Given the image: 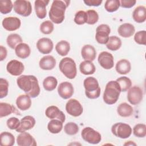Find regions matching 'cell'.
Segmentation results:
<instances>
[{
    "label": "cell",
    "mask_w": 146,
    "mask_h": 146,
    "mask_svg": "<svg viewBox=\"0 0 146 146\" xmlns=\"http://www.w3.org/2000/svg\"><path fill=\"white\" fill-rule=\"evenodd\" d=\"M25 66L21 62L13 59L9 62L6 66L7 71L13 76H19L22 74Z\"/></svg>",
    "instance_id": "13"
},
{
    "label": "cell",
    "mask_w": 146,
    "mask_h": 146,
    "mask_svg": "<svg viewBox=\"0 0 146 146\" xmlns=\"http://www.w3.org/2000/svg\"><path fill=\"white\" fill-rule=\"evenodd\" d=\"M63 123L58 119H51L47 124V129L51 133H59L62 130Z\"/></svg>",
    "instance_id": "32"
},
{
    "label": "cell",
    "mask_w": 146,
    "mask_h": 146,
    "mask_svg": "<svg viewBox=\"0 0 146 146\" xmlns=\"http://www.w3.org/2000/svg\"><path fill=\"white\" fill-rule=\"evenodd\" d=\"M59 68L61 72L68 79H72L76 76V65L71 58L66 57L62 59L59 64Z\"/></svg>",
    "instance_id": "5"
},
{
    "label": "cell",
    "mask_w": 146,
    "mask_h": 146,
    "mask_svg": "<svg viewBox=\"0 0 146 146\" xmlns=\"http://www.w3.org/2000/svg\"><path fill=\"white\" fill-rule=\"evenodd\" d=\"M9 82L3 78L0 79V98L2 99L6 97L9 91Z\"/></svg>",
    "instance_id": "45"
},
{
    "label": "cell",
    "mask_w": 146,
    "mask_h": 146,
    "mask_svg": "<svg viewBox=\"0 0 146 146\" xmlns=\"http://www.w3.org/2000/svg\"><path fill=\"white\" fill-rule=\"evenodd\" d=\"M2 26L7 31H13L19 29L21 25V20L15 17L5 18L2 22Z\"/></svg>",
    "instance_id": "15"
},
{
    "label": "cell",
    "mask_w": 146,
    "mask_h": 146,
    "mask_svg": "<svg viewBox=\"0 0 146 146\" xmlns=\"http://www.w3.org/2000/svg\"><path fill=\"white\" fill-rule=\"evenodd\" d=\"M70 1L55 0L51 4L48 16L51 21L55 24L61 23L64 19V13Z\"/></svg>",
    "instance_id": "2"
},
{
    "label": "cell",
    "mask_w": 146,
    "mask_h": 146,
    "mask_svg": "<svg viewBox=\"0 0 146 146\" xmlns=\"http://www.w3.org/2000/svg\"><path fill=\"white\" fill-rule=\"evenodd\" d=\"M79 70L82 74L88 75L93 74L96 71V67L91 61L84 60L80 63Z\"/></svg>",
    "instance_id": "29"
},
{
    "label": "cell",
    "mask_w": 146,
    "mask_h": 146,
    "mask_svg": "<svg viewBox=\"0 0 146 146\" xmlns=\"http://www.w3.org/2000/svg\"><path fill=\"white\" fill-rule=\"evenodd\" d=\"M121 39L116 36H111L109 37L108 40L107 42L106 47L111 51H117L121 46Z\"/></svg>",
    "instance_id": "34"
},
{
    "label": "cell",
    "mask_w": 146,
    "mask_h": 146,
    "mask_svg": "<svg viewBox=\"0 0 146 146\" xmlns=\"http://www.w3.org/2000/svg\"><path fill=\"white\" fill-rule=\"evenodd\" d=\"M78 125L74 122H69L64 126V131L65 133L68 135H75L79 132Z\"/></svg>",
    "instance_id": "41"
},
{
    "label": "cell",
    "mask_w": 146,
    "mask_h": 146,
    "mask_svg": "<svg viewBox=\"0 0 146 146\" xmlns=\"http://www.w3.org/2000/svg\"><path fill=\"white\" fill-rule=\"evenodd\" d=\"M84 3L88 6H99L102 3V0H84Z\"/></svg>",
    "instance_id": "49"
},
{
    "label": "cell",
    "mask_w": 146,
    "mask_h": 146,
    "mask_svg": "<svg viewBox=\"0 0 146 146\" xmlns=\"http://www.w3.org/2000/svg\"><path fill=\"white\" fill-rule=\"evenodd\" d=\"M143 98V92L142 89L137 86L131 87L128 91V101L132 105L139 104Z\"/></svg>",
    "instance_id": "10"
},
{
    "label": "cell",
    "mask_w": 146,
    "mask_h": 146,
    "mask_svg": "<svg viewBox=\"0 0 146 146\" xmlns=\"http://www.w3.org/2000/svg\"><path fill=\"white\" fill-rule=\"evenodd\" d=\"M39 65L43 70H51L55 67L56 60L51 55H46L40 59Z\"/></svg>",
    "instance_id": "24"
},
{
    "label": "cell",
    "mask_w": 146,
    "mask_h": 146,
    "mask_svg": "<svg viewBox=\"0 0 146 146\" xmlns=\"http://www.w3.org/2000/svg\"><path fill=\"white\" fill-rule=\"evenodd\" d=\"M132 18L138 23L144 22L146 20V7L144 6L136 7L133 11Z\"/></svg>",
    "instance_id": "27"
},
{
    "label": "cell",
    "mask_w": 146,
    "mask_h": 146,
    "mask_svg": "<svg viewBox=\"0 0 146 146\" xmlns=\"http://www.w3.org/2000/svg\"><path fill=\"white\" fill-rule=\"evenodd\" d=\"M135 32L134 26L129 23H125L119 26L117 29V33L123 38H129L132 36Z\"/></svg>",
    "instance_id": "21"
},
{
    "label": "cell",
    "mask_w": 146,
    "mask_h": 146,
    "mask_svg": "<svg viewBox=\"0 0 146 146\" xmlns=\"http://www.w3.org/2000/svg\"><path fill=\"white\" fill-rule=\"evenodd\" d=\"M86 96L91 99H97L100 95V87L98 80L92 76L86 78L83 82Z\"/></svg>",
    "instance_id": "4"
},
{
    "label": "cell",
    "mask_w": 146,
    "mask_h": 146,
    "mask_svg": "<svg viewBox=\"0 0 146 146\" xmlns=\"http://www.w3.org/2000/svg\"><path fill=\"white\" fill-rule=\"evenodd\" d=\"M15 143L14 135L9 132H3L0 135V144L2 146H12Z\"/></svg>",
    "instance_id": "31"
},
{
    "label": "cell",
    "mask_w": 146,
    "mask_h": 146,
    "mask_svg": "<svg viewBox=\"0 0 146 146\" xmlns=\"http://www.w3.org/2000/svg\"><path fill=\"white\" fill-rule=\"evenodd\" d=\"M116 71L121 75L128 74L131 70V64L129 60L125 59H122L119 60L115 66Z\"/></svg>",
    "instance_id": "26"
},
{
    "label": "cell",
    "mask_w": 146,
    "mask_h": 146,
    "mask_svg": "<svg viewBox=\"0 0 146 146\" xmlns=\"http://www.w3.org/2000/svg\"><path fill=\"white\" fill-rule=\"evenodd\" d=\"M45 114L48 118L51 119H58L63 123L66 120L64 113L55 106L48 107L45 111Z\"/></svg>",
    "instance_id": "17"
},
{
    "label": "cell",
    "mask_w": 146,
    "mask_h": 146,
    "mask_svg": "<svg viewBox=\"0 0 146 146\" xmlns=\"http://www.w3.org/2000/svg\"><path fill=\"white\" fill-rule=\"evenodd\" d=\"M58 84L57 79L52 76L46 77L43 82V87L47 91H52L55 89Z\"/></svg>",
    "instance_id": "35"
},
{
    "label": "cell",
    "mask_w": 146,
    "mask_h": 146,
    "mask_svg": "<svg viewBox=\"0 0 146 146\" xmlns=\"http://www.w3.org/2000/svg\"><path fill=\"white\" fill-rule=\"evenodd\" d=\"M74 90L72 84L68 82H63L59 84L58 87L59 95L64 99L70 98L74 94Z\"/></svg>",
    "instance_id": "14"
},
{
    "label": "cell",
    "mask_w": 146,
    "mask_h": 146,
    "mask_svg": "<svg viewBox=\"0 0 146 146\" xmlns=\"http://www.w3.org/2000/svg\"><path fill=\"white\" fill-rule=\"evenodd\" d=\"M87 13L83 10H80L76 13L74 17V22L79 25H84L87 22Z\"/></svg>",
    "instance_id": "43"
},
{
    "label": "cell",
    "mask_w": 146,
    "mask_h": 146,
    "mask_svg": "<svg viewBox=\"0 0 146 146\" xmlns=\"http://www.w3.org/2000/svg\"><path fill=\"white\" fill-rule=\"evenodd\" d=\"M124 145H136V144L133 141H128L124 144Z\"/></svg>",
    "instance_id": "51"
},
{
    "label": "cell",
    "mask_w": 146,
    "mask_h": 146,
    "mask_svg": "<svg viewBox=\"0 0 146 146\" xmlns=\"http://www.w3.org/2000/svg\"><path fill=\"white\" fill-rule=\"evenodd\" d=\"M110 33L111 29L108 25H100L96 29L95 39L98 43L102 44H105L108 40Z\"/></svg>",
    "instance_id": "9"
},
{
    "label": "cell",
    "mask_w": 146,
    "mask_h": 146,
    "mask_svg": "<svg viewBox=\"0 0 146 146\" xmlns=\"http://www.w3.org/2000/svg\"><path fill=\"white\" fill-rule=\"evenodd\" d=\"M98 60L100 66L106 70L111 69L114 66L113 56L107 51L100 52L98 56Z\"/></svg>",
    "instance_id": "12"
},
{
    "label": "cell",
    "mask_w": 146,
    "mask_h": 146,
    "mask_svg": "<svg viewBox=\"0 0 146 146\" xmlns=\"http://www.w3.org/2000/svg\"><path fill=\"white\" fill-rule=\"evenodd\" d=\"M14 5L10 0L0 1V12L3 14H6L10 13Z\"/></svg>",
    "instance_id": "40"
},
{
    "label": "cell",
    "mask_w": 146,
    "mask_h": 146,
    "mask_svg": "<svg viewBox=\"0 0 146 146\" xmlns=\"http://www.w3.org/2000/svg\"><path fill=\"white\" fill-rule=\"evenodd\" d=\"M13 113L21 115V113L12 104L4 102L0 103V117H6Z\"/></svg>",
    "instance_id": "25"
},
{
    "label": "cell",
    "mask_w": 146,
    "mask_h": 146,
    "mask_svg": "<svg viewBox=\"0 0 146 146\" xmlns=\"http://www.w3.org/2000/svg\"><path fill=\"white\" fill-rule=\"evenodd\" d=\"M66 110L70 115L74 117H78L82 114L83 108L78 100L71 99L66 104Z\"/></svg>",
    "instance_id": "11"
},
{
    "label": "cell",
    "mask_w": 146,
    "mask_h": 146,
    "mask_svg": "<svg viewBox=\"0 0 146 146\" xmlns=\"http://www.w3.org/2000/svg\"><path fill=\"white\" fill-rule=\"evenodd\" d=\"M7 51L6 47L3 46H0V60H3L7 56Z\"/></svg>",
    "instance_id": "50"
},
{
    "label": "cell",
    "mask_w": 146,
    "mask_h": 146,
    "mask_svg": "<svg viewBox=\"0 0 146 146\" xmlns=\"http://www.w3.org/2000/svg\"><path fill=\"white\" fill-rule=\"evenodd\" d=\"M120 6L123 8H131L135 6L136 3L135 0H121L120 1Z\"/></svg>",
    "instance_id": "48"
},
{
    "label": "cell",
    "mask_w": 146,
    "mask_h": 146,
    "mask_svg": "<svg viewBox=\"0 0 146 146\" xmlns=\"http://www.w3.org/2000/svg\"><path fill=\"white\" fill-rule=\"evenodd\" d=\"M87 23L88 25H94L99 20V15L98 13L94 10H89L87 12Z\"/></svg>",
    "instance_id": "44"
},
{
    "label": "cell",
    "mask_w": 146,
    "mask_h": 146,
    "mask_svg": "<svg viewBox=\"0 0 146 146\" xmlns=\"http://www.w3.org/2000/svg\"><path fill=\"white\" fill-rule=\"evenodd\" d=\"M81 55L84 60L92 62L96 58V51L93 46L91 44H86L81 50Z\"/></svg>",
    "instance_id": "23"
},
{
    "label": "cell",
    "mask_w": 146,
    "mask_h": 146,
    "mask_svg": "<svg viewBox=\"0 0 146 146\" xmlns=\"http://www.w3.org/2000/svg\"><path fill=\"white\" fill-rule=\"evenodd\" d=\"M120 6V3L119 0H107L104 4L105 9L110 13L117 11Z\"/></svg>",
    "instance_id": "38"
},
{
    "label": "cell",
    "mask_w": 146,
    "mask_h": 146,
    "mask_svg": "<svg viewBox=\"0 0 146 146\" xmlns=\"http://www.w3.org/2000/svg\"><path fill=\"white\" fill-rule=\"evenodd\" d=\"M116 81L118 83L121 92H125L128 91L132 86L131 80L127 76H121L117 78Z\"/></svg>",
    "instance_id": "37"
},
{
    "label": "cell",
    "mask_w": 146,
    "mask_h": 146,
    "mask_svg": "<svg viewBox=\"0 0 146 146\" xmlns=\"http://www.w3.org/2000/svg\"><path fill=\"white\" fill-rule=\"evenodd\" d=\"M134 40L139 44H146V31L145 30L139 31L135 34Z\"/></svg>",
    "instance_id": "46"
},
{
    "label": "cell",
    "mask_w": 146,
    "mask_h": 146,
    "mask_svg": "<svg viewBox=\"0 0 146 146\" xmlns=\"http://www.w3.org/2000/svg\"><path fill=\"white\" fill-rule=\"evenodd\" d=\"M121 90L118 83L116 80L108 82L105 87L103 93V100L108 104L112 105L117 102L119 98Z\"/></svg>",
    "instance_id": "3"
},
{
    "label": "cell",
    "mask_w": 146,
    "mask_h": 146,
    "mask_svg": "<svg viewBox=\"0 0 146 146\" xmlns=\"http://www.w3.org/2000/svg\"><path fill=\"white\" fill-rule=\"evenodd\" d=\"M81 136L85 141L92 144H97L102 140L100 133L90 127H85L82 129Z\"/></svg>",
    "instance_id": "7"
},
{
    "label": "cell",
    "mask_w": 146,
    "mask_h": 146,
    "mask_svg": "<svg viewBox=\"0 0 146 146\" xmlns=\"http://www.w3.org/2000/svg\"><path fill=\"white\" fill-rule=\"evenodd\" d=\"M54 29L53 23L50 21H45L40 25V31L44 34H51Z\"/></svg>",
    "instance_id": "42"
},
{
    "label": "cell",
    "mask_w": 146,
    "mask_h": 146,
    "mask_svg": "<svg viewBox=\"0 0 146 146\" xmlns=\"http://www.w3.org/2000/svg\"><path fill=\"white\" fill-rule=\"evenodd\" d=\"M117 112L121 117H126L131 116L133 112L132 107L129 104L124 102L120 103L117 107Z\"/></svg>",
    "instance_id": "30"
},
{
    "label": "cell",
    "mask_w": 146,
    "mask_h": 146,
    "mask_svg": "<svg viewBox=\"0 0 146 146\" xmlns=\"http://www.w3.org/2000/svg\"><path fill=\"white\" fill-rule=\"evenodd\" d=\"M111 132L116 137L124 139L128 138L131 135L132 129L129 124L119 122L112 125Z\"/></svg>",
    "instance_id": "6"
},
{
    "label": "cell",
    "mask_w": 146,
    "mask_h": 146,
    "mask_svg": "<svg viewBox=\"0 0 146 146\" xmlns=\"http://www.w3.org/2000/svg\"><path fill=\"white\" fill-rule=\"evenodd\" d=\"M133 133L137 137H144L146 136V125L144 124L139 123L133 128Z\"/></svg>",
    "instance_id": "39"
},
{
    "label": "cell",
    "mask_w": 146,
    "mask_h": 146,
    "mask_svg": "<svg viewBox=\"0 0 146 146\" xmlns=\"http://www.w3.org/2000/svg\"><path fill=\"white\" fill-rule=\"evenodd\" d=\"M21 121L15 117H11L7 119L6 121V124L7 127L12 130H16L20 125Z\"/></svg>",
    "instance_id": "47"
},
{
    "label": "cell",
    "mask_w": 146,
    "mask_h": 146,
    "mask_svg": "<svg viewBox=\"0 0 146 146\" xmlns=\"http://www.w3.org/2000/svg\"><path fill=\"white\" fill-rule=\"evenodd\" d=\"M6 42L11 48L15 49L19 44L22 43V39L18 34H11L7 37Z\"/></svg>",
    "instance_id": "36"
},
{
    "label": "cell",
    "mask_w": 146,
    "mask_h": 146,
    "mask_svg": "<svg viewBox=\"0 0 146 146\" xmlns=\"http://www.w3.org/2000/svg\"><path fill=\"white\" fill-rule=\"evenodd\" d=\"M70 50V44L66 40H60L55 46V50L60 56H64L68 54Z\"/></svg>",
    "instance_id": "33"
},
{
    "label": "cell",
    "mask_w": 146,
    "mask_h": 146,
    "mask_svg": "<svg viewBox=\"0 0 146 146\" xmlns=\"http://www.w3.org/2000/svg\"><path fill=\"white\" fill-rule=\"evenodd\" d=\"M16 105L18 109L21 111H26L29 110L31 106V97L27 94L18 96L16 100Z\"/></svg>",
    "instance_id": "22"
},
{
    "label": "cell",
    "mask_w": 146,
    "mask_h": 146,
    "mask_svg": "<svg viewBox=\"0 0 146 146\" xmlns=\"http://www.w3.org/2000/svg\"><path fill=\"white\" fill-rule=\"evenodd\" d=\"M54 47V44L51 39L48 38H42L36 43L38 50L43 54H50Z\"/></svg>",
    "instance_id": "16"
},
{
    "label": "cell",
    "mask_w": 146,
    "mask_h": 146,
    "mask_svg": "<svg viewBox=\"0 0 146 146\" xmlns=\"http://www.w3.org/2000/svg\"><path fill=\"white\" fill-rule=\"evenodd\" d=\"M18 86L32 98L37 97L40 91L37 78L34 75H23L17 79Z\"/></svg>",
    "instance_id": "1"
},
{
    "label": "cell",
    "mask_w": 146,
    "mask_h": 146,
    "mask_svg": "<svg viewBox=\"0 0 146 146\" xmlns=\"http://www.w3.org/2000/svg\"><path fill=\"white\" fill-rule=\"evenodd\" d=\"M49 2V1L46 0H36L35 1L34 9L38 18L43 19L46 17L47 14L46 6Z\"/></svg>",
    "instance_id": "20"
},
{
    "label": "cell",
    "mask_w": 146,
    "mask_h": 146,
    "mask_svg": "<svg viewBox=\"0 0 146 146\" xmlns=\"http://www.w3.org/2000/svg\"><path fill=\"white\" fill-rule=\"evenodd\" d=\"M35 118L30 115H27L23 117L21 120V123L19 127L16 129L18 132H23L32 129L35 125Z\"/></svg>",
    "instance_id": "19"
},
{
    "label": "cell",
    "mask_w": 146,
    "mask_h": 146,
    "mask_svg": "<svg viewBox=\"0 0 146 146\" xmlns=\"http://www.w3.org/2000/svg\"><path fill=\"white\" fill-rule=\"evenodd\" d=\"M16 55L21 59H26L28 58L31 53V50L29 46L25 43L19 44L15 48Z\"/></svg>",
    "instance_id": "28"
},
{
    "label": "cell",
    "mask_w": 146,
    "mask_h": 146,
    "mask_svg": "<svg viewBox=\"0 0 146 146\" xmlns=\"http://www.w3.org/2000/svg\"><path fill=\"white\" fill-rule=\"evenodd\" d=\"M14 11L23 17L29 16L32 12V6L30 1L17 0L14 2Z\"/></svg>",
    "instance_id": "8"
},
{
    "label": "cell",
    "mask_w": 146,
    "mask_h": 146,
    "mask_svg": "<svg viewBox=\"0 0 146 146\" xmlns=\"http://www.w3.org/2000/svg\"><path fill=\"white\" fill-rule=\"evenodd\" d=\"M17 143L19 146H36L37 143L29 133L23 132L17 136Z\"/></svg>",
    "instance_id": "18"
}]
</instances>
